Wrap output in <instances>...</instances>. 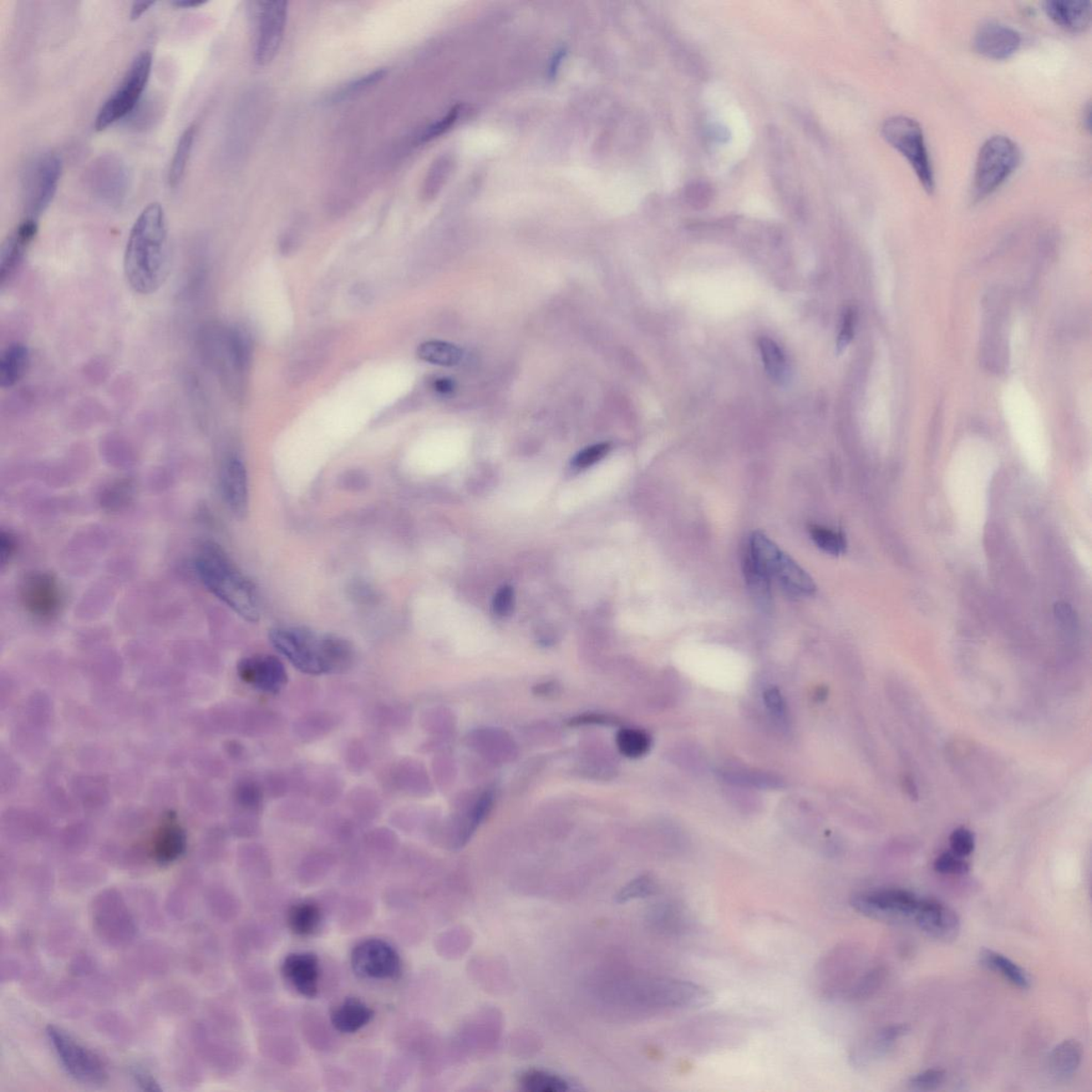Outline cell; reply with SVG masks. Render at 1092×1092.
Masks as SVG:
<instances>
[{
	"label": "cell",
	"instance_id": "cell-25",
	"mask_svg": "<svg viewBox=\"0 0 1092 1092\" xmlns=\"http://www.w3.org/2000/svg\"><path fill=\"white\" fill-rule=\"evenodd\" d=\"M30 353L24 344L14 343L4 350L0 357V387L11 389L26 375Z\"/></svg>",
	"mask_w": 1092,
	"mask_h": 1092
},
{
	"label": "cell",
	"instance_id": "cell-40",
	"mask_svg": "<svg viewBox=\"0 0 1092 1092\" xmlns=\"http://www.w3.org/2000/svg\"><path fill=\"white\" fill-rule=\"evenodd\" d=\"M385 75H387V71L378 70L375 71L373 73L362 76V78L352 81V83L340 89L337 94H334V100H344L348 98V96H352L355 93H360V91L368 89L369 87H372L373 85L377 84L381 79H383Z\"/></svg>",
	"mask_w": 1092,
	"mask_h": 1092
},
{
	"label": "cell",
	"instance_id": "cell-33",
	"mask_svg": "<svg viewBox=\"0 0 1092 1092\" xmlns=\"http://www.w3.org/2000/svg\"><path fill=\"white\" fill-rule=\"evenodd\" d=\"M759 347L767 374L776 383H784L787 375V364L785 355L779 345L773 339L761 338Z\"/></svg>",
	"mask_w": 1092,
	"mask_h": 1092
},
{
	"label": "cell",
	"instance_id": "cell-37",
	"mask_svg": "<svg viewBox=\"0 0 1092 1092\" xmlns=\"http://www.w3.org/2000/svg\"><path fill=\"white\" fill-rule=\"evenodd\" d=\"M332 724L333 720L328 715H312L299 721L297 731L301 738L312 739L327 733Z\"/></svg>",
	"mask_w": 1092,
	"mask_h": 1092
},
{
	"label": "cell",
	"instance_id": "cell-30",
	"mask_svg": "<svg viewBox=\"0 0 1092 1092\" xmlns=\"http://www.w3.org/2000/svg\"><path fill=\"white\" fill-rule=\"evenodd\" d=\"M196 126L189 125L182 131L179 142L175 147L174 159H172L169 176V185L172 188H176L181 184L182 177L185 175L188 162H189L192 149H194V142L196 139Z\"/></svg>",
	"mask_w": 1092,
	"mask_h": 1092
},
{
	"label": "cell",
	"instance_id": "cell-49",
	"mask_svg": "<svg viewBox=\"0 0 1092 1092\" xmlns=\"http://www.w3.org/2000/svg\"><path fill=\"white\" fill-rule=\"evenodd\" d=\"M17 540L10 532L3 531L0 536V555H2L3 566L11 561L17 551Z\"/></svg>",
	"mask_w": 1092,
	"mask_h": 1092
},
{
	"label": "cell",
	"instance_id": "cell-51",
	"mask_svg": "<svg viewBox=\"0 0 1092 1092\" xmlns=\"http://www.w3.org/2000/svg\"><path fill=\"white\" fill-rule=\"evenodd\" d=\"M853 320H855V318H853V313L851 311H848L845 315L844 322H843L842 324L839 342H837V348H839L840 352L844 349L848 344H850L853 337Z\"/></svg>",
	"mask_w": 1092,
	"mask_h": 1092
},
{
	"label": "cell",
	"instance_id": "cell-23",
	"mask_svg": "<svg viewBox=\"0 0 1092 1092\" xmlns=\"http://www.w3.org/2000/svg\"><path fill=\"white\" fill-rule=\"evenodd\" d=\"M374 1018V1010L359 999H347L333 1010L331 1022L343 1034L359 1032Z\"/></svg>",
	"mask_w": 1092,
	"mask_h": 1092
},
{
	"label": "cell",
	"instance_id": "cell-12",
	"mask_svg": "<svg viewBox=\"0 0 1092 1092\" xmlns=\"http://www.w3.org/2000/svg\"><path fill=\"white\" fill-rule=\"evenodd\" d=\"M252 17L256 25L254 60L265 67L276 58L281 48L287 20V3L258 2L253 4Z\"/></svg>",
	"mask_w": 1092,
	"mask_h": 1092
},
{
	"label": "cell",
	"instance_id": "cell-13",
	"mask_svg": "<svg viewBox=\"0 0 1092 1092\" xmlns=\"http://www.w3.org/2000/svg\"><path fill=\"white\" fill-rule=\"evenodd\" d=\"M352 966L355 975L364 979H396L401 973L397 951L380 939L359 943L352 954Z\"/></svg>",
	"mask_w": 1092,
	"mask_h": 1092
},
{
	"label": "cell",
	"instance_id": "cell-10",
	"mask_svg": "<svg viewBox=\"0 0 1092 1092\" xmlns=\"http://www.w3.org/2000/svg\"><path fill=\"white\" fill-rule=\"evenodd\" d=\"M919 899L911 892L888 888L856 894L851 903L856 911L867 917L888 923H905L913 922Z\"/></svg>",
	"mask_w": 1092,
	"mask_h": 1092
},
{
	"label": "cell",
	"instance_id": "cell-7",
	"mask_svg": "<svg viewBox=\"0 0 1092 1092\" xmlns=\"http://www.w3.org/2000/svg\"><path fill=\"white\" fill-rule=\"evenodd\" d=\"M204 345L212 365L227 380L245 373L250 367L252 344L245 330L212 328L205 334Z\"/></svg>",
	"mask_w": 1092,
	"mask_h": 1092
},
{
	"label": "cell",
	"instance_id": "cell-6",
	"mask_svg": "<svg viewBox=\"0 0 1092 1092\" xmlns=\"http://www.w3.org/2000/svg\"><path fill=\"white\" fill-rule=\"evenodd\" d=\"M152 64L153 56L150 50H144L136 56L119 87L100 107L95 119L96 130H104L116 122L129 118L134 113L149 83Z\"/></svg>",
	"mask_w": 1092,
	"mask_h": 1092
},
{
	"label": "cell",
	"instance_id": "cell-2",
	"mask_svg": "<svg viewBox=\"0 0 1092 1092\" xmlns=\"http://www.w3.org/2000/svg\"><path fill=\"white\" fill-rule=\"evenodd\" d=\"M273 647L299 672L319 675L345 672L353 660L347 640L306 628H277L269 634Z\"/></svg>",
	"mask_w": 1092,
	"mask_h": 1092
},
{
	"label": "cell",
	"instance_id": "cell-16",
	"mask_svg": "<svg viewBox=\"0 0 1092 1092\" xmlns=\"http://www.w3.org/2000/svg\"><path fill=\"white\" fill-rule=\"evenodd\" d=\"M913 922L927 936L944 942L956 939L962 928L958 914L932 898L919 899Z\"/></svg>",
	"mask_w": 1092,
	"mask_h": 1092
},
{
	"label": "cell",
	"instance_id": "cell-11",
	"mask_svg": "<svg viewBox=\"0 0 1092 1092\" xmlns=\"http://www.w3.org/2000/svg\"><path fill=\"white\" fill-rule=\"evenodd\" d=\"M48 1036L61 1064L71 1076L84 1083H104L108 1073L98 1055L57 1026L49 1025Z\"/></svg>",
	"mask_w": 1092,
	"mask_h": 1092
},
{
	"label": "cell",
	"instance_id": "cell-26",
	"mask_svg": "<svg viewBox=\"0 0 1092 1092\" xmlns=\"http://www.w3.org/2000/svg\"><path fill=\"white\" fill-rule=\"evenodd\" d=\"M185 833L179 826L169 825L161 828L154 842L155 859L161 865L174 862L185 851Z\"/></svg>",
	"mask_w": 1092,
	"mask_h": 1092
},
{
	"label": "cell",
	"instance_id": "cell-50",
	"mask_svg": "<svg viewBox=\"0 0 1092 1092\" xmlns=\"http://www.w3.org/2000/svg\"><path fill=\"white\" fill-rule=\"evenodd\" d=\"M131 1075H133L136 1083L138 1084L142 1089L147 1091H161V1087L160 1086L159 1081L154 1079L153 1075L146 1073L144 1069L135 1068L131 1071Z\"/></svg>",
	"mask_w": 1092,
	"mask_h": 1092
},
{
	"label": "cell",
	"instance_id": "cell-24",
	"mask_svg": "<svg viewBox=\"0 0 1092 1092\" xmlns=\"http://www.w3.org/2000/svg\"><path fill=\"white\" fill-rule=\"evenodd\" d=\"M1083 1058V1049L1076 1040H1065L1056 1045L1048 1059L1049 1073L1056 1081H1068L1076 1073Z\"/></svg>",
	"mask_w": 1092,
	"mask_h": 1092
},
{
	"label": "cell",
	"instance_id": "cell-21",
	"mask_svg": "<svg viewBox=\"0 0 1092 1092\" xmlns=\"http://www.w3.org/2000/svg\"><path fill=\"white\" fill-rule=\"evenodd\" d=\"M221 490L223 499L230 510L238 517L248 511L249 492L245 465L237 457H231L222 465Z\"/></svg>",
	"mask_w": 1092,
	"mask_h": 1092
},
{
	"label": "cell",
	"instance_id": "cell-38",
	"mask_svg": "<svg viewBox=\"0 0 1092 1092\" xmlns=\"http://www.w3.org/2000/svg\"><path fill=\"white\" fill-rule=\"evenodd\" d=\"M684 197L685 200L695 210H703L713 201L714 189L709 182H694L685 188Z\"/></svg>",
	"mask_w": 1092,
	"mask_h": 1092
},
{
	"label": "cell",
	"instance_id": "cell-4",
	"mask_svg": "<svg viewBox=\"0 0 1092 1092\" xmlns=\"http://www.w3.org/2000/svg\"><path fill=\"white\" fill-rule=\"evenodd\" d=\"M1021 162V151L1008 137L993 136L982 146L975 167L973 197L982 201L992 195L1014 174Z\"/></svg>",
	"mask_w": 1092,
	"mask_h": 1092
},
{
	"label": "cell",
	"instance_id": "cell-43",
	"mask_svg": "<svg viewBox=\"0 0 1092 1092\" xmlns=\"http://www.w3.org/2000/svg\"><path fill=\"white\" fill-rule=\"evenodd\" d=\"M609 450H611V444L609 443L587 447V449L576 455V458L573 459L572 464L577 470L587 469V467L596 464L597 462L602 460L609 453Z\"/></svg>",
	"mask_w": 1092,
	"mask_h": 1092
},
{
	"label": "cell",
	"instance_id": "cell-44",
	"mask_svg": "<svg viewBox=\"0 0 1092 1092\" xmlns=\"http://www.w3.org/2000/svg\"><path fill=\"white\" fill-rule=\"evenodd\" d=\"M949 845L955 855L964 858L971 855L975 848V837L966 828H958L949 836Z\"/></svg>",
	"mask_w": 1092,
	"mask_h": 1092
},
{
	"label": "cell",
	"instance_id": "cell-27",
	"mask_svg": "<svg viewBox=\"0 0 1092 1092\" xmlns=\"http://www.w3.org/2000/svg\"><path fill=\"white\" fill-rule=\"evenodd\" d=\"M287 923L297 936H312L322 923V910L314 902H300L289 909Z\"/></svg>",
	"mask_w": 1092,
	"mask_h": 1092
},
{
	"label": "cell",
	"instance_id": "cell-20",
	"mask_svg": "<svg viewBox=\"0 0 1092 1092\" xmlns=\"http://www.w3.org/2000/svg\"><path fill=\"white\" fill-rule=\"evenodd\" d=\"M282 974L292 987L303 997L313 999L318 993L319 960L313 953L288 955L282 964Z\"/></svg>",
	"mask_w": 1092,
	"mask_h": 1092
},
{
	"label": "cell",
	"instance_id": "cell-31",
	"mask_svg": "<svg viewBox=\"0 0 1092 1092\" xmlns=\"http://www.w3.org/2000/svg\"><path fill=\"white\" fill-rule=\"evenodd\" d=\"M418 357L424 362L440 367H455L461 362L464 353L453 344L429 340L420 345Z\"/></svg>",
	"mask_w": 1092,
	"mask_h": 1092
},
{
	"label": "cell",
	"instance_id": "cell-17",
	"mask_svg": "<svg viewBox=\"0 0 1092 1092\" xmlns=\"http://www.w3.org/2000/svg\"><path fill=\"white\" fill-rule=\"evenodd\" d=\"M765 571L771 581L778 583L791 597L806 598L816 592L815 583L809 574L780 548L766 563Z\"/></svg>",
	"mask_w": 1092,
	"mask_h": 1092
},
{
	"label": "cell",
	"instance_id": "cell-3",
	"mask_svg": "<svg viewBox=\"0 0 1092 1092\" xmlns=\"http://www.w3.org/2000/svg\"><path fill=\"white\" fill-rule=\"evenodd\" d=\"M195 566L203 585L213 596L247 621H258L261 606L256 587L219 546L203 543L197 548Z\"/></svg>",
	"mask_w": 1092,
	"mask_h": 1092
},
{
	"label": "cell",
	"instance_id": "cell-22",
	"mask_svg": "<svg viewBox=\"0 0 1092 1092\" xmlns=\"http://www.w3.org/2000/svg\"><path fill=\"white\" fill-rule=\"evenodd\" d=\"M1046 15L1068 32L1081 33L1089 27L1092 4L1089 0H1048L1044 4Z\"/></svg>",
	"mask_w": 1092,
	"mask_h": 1092
},
{
	"label": "cell",
	"instance_id": "cell-35",
	"mask_svg": "<svg viewBox=\"0 0 1092 1092\" xmlns=\"http://www.w3.org/2000/svg\"><path fill=\"white\" fill-rule=\"evenodd\" d=\"M396 784L406 793L416 794L424 785V771L410 760L401 761L395 771Z\"/></svg>",
	"mask_w": 1092,
	"mask_h": 1092
},
{
	"label": "cell",
	"instance_id": "cell-5",
	"mask_svg": "<svg viewBox=\"0 0 1092 1092\" xmlns=\"http://www.w3.org/2000/svg\"><path fill=\"white\" fill-rule=\"evenodd\" d=\"M881 135L911 165L924 189L932 194L936 182L922 126L918 122L907 115H893L883 122Z\"/></svg>",
	"mask_w": 1092,
	"mask_h": 1092
},
{
	"label": "cell",
	"instance_id": "cell-15",
	"mask_svg": "<svg viewBox=\"0 0 1092 1092\" xmlns=\"http://www.w3.org/2000/svg\"><path fill=\"white\" fill-rule=\"evenodd\" d=\"M238 674L243 682L272 695L280 693L288 680L283 663L272 655H256L241 659L238 664Z\"/></svg>",
	"mask_w": 1092,
	"mask_h": 1092
},
{
	"label": "cell",
	"instance_id": "cell-47",
	"mask_svg": "<svg viewBox=\"0 0 1092 1092\" xmlns=\"http://www.w3.org/2000/svg\"><path fill=\"white\" fill-rule=\"evenodd\" d=\"M513 607V591L510 587H502L496 593L494 601V613L501 617L508 616Z\"/></svg>",
	"mask_w": 1092,
	"mask_h": 1092
},
{
	"label": "cell",
	"instance_id": "cell-9",
	"mask_svg": "<svg viewBox=\"0 0 1092 1092\" xmlns=\"http://www.w3.org/2000/svg\"><path fill=\"white\" fill-rule=\"evenodd\" d=\"M85 184L96 199L111 207L123 204L130 187V172L121 157L104 154L85 171Z\"/></svg>",
	"mask_w": 1092,
	"mask_h": 1092
},
{
	"label": "cell",
	"instance_id": "cell-34",
	"mask_svg": "<svg viewBox=\"0 0 1092 1092\" xmlns=\"http://www.w3.org/2000/svg\"><path fill=\"white\" fill-rule=\"evenodd\" d=\"M617 745L620 753L628 758L637 759L648 754L651 748V739L642 730L622 729L617 735Z\"/></svg>",
	"mask_w": 1092,
	"mask_h": 1092
},
{
	"label": "cell",
	"instance_id": "cell-19",
	"mask_svg": "<svg viewBox=\"0 0 1092 1092\" xmlns=\"http://www.w3.org/2000/svg\"><path fill=\"white\" fill-rule=\"evenodd\" d=\"M38 233V221L26 218L4 243L0 252V286L11 280L24 262L30 243Z\"/></svg>",
	"mask_w": 1092,
	"mask_h": 1092
},
{
	"label": "cell",
	"instance_id": "cell-1",
	"mask_svg": "<svg viewBox=\"0 0 1092 1092\" xmlns=\"http://www.w3.org/2000/svg\"><path fill=\"white\" fill-rule=\"evenodd\" d=\"M169 256L164 207L152 203L137 218L126 243L124 273L130 288L145 296L159 291L169 272Z\"/></svg>",
	"mask_w": 1092,
	"mask_h": 1092
},
{
	"label": "cell",
	"instance_id": "cell-46",
	"mask_svg": "<svg viewBox=\"0 0 1092 1092\" xmlns=\"http://www.w3.org/2000/svg\"><path fill=\"white\" fill-rule=\"evenodd\" d=\"M458 115L459 108H454L451 110L450 113L445 116V118L429 126L428 129L424 131V134L420 136V141H430L436 138V137L444 134L445 131L449 130V127L455 123L457 118H458Z\"/></svg>",
	"mask_w": 1092,
	"mask_h": 1092
},
{
	"label": "cell",
	"instance_id": "cell-18",
	"mask_svg": "<svg viewBox=\"0 0 1092 1092\" xmlns=\"http://www.w3.org/2000/svg\"><path fill=\"white\" fill-rule=\"evenodd\" d=\"M1022 38L1017 30L998 22L984 23L975 33L974 48L984 57L1005 60L1021 47Z\"/></svg>",
	"mask_w": 1092,
	"mask_h": 1092
},
{
	"label": "cell",
	"instance_id": "cell-32",
	"mask_svg": "<svg viewBox=\"0 0 1092 1092\" xmlns=\"http://www.w3.org/2000/svg\"><path fill=\"white\" fill-rule=\"evenodd\" d=\"M521 1088L530 1092H565L570 1089L561 1076L541 1070H528L520 1075Z\"/></svg>",
	"mask_w": 1092,
	"mask_h": 1092
},
{
	"label": "cell",
	"instance_id": "cell-45",
	"mask_svg": "<svg viewBox=\"0 0 1092 1092\" xmlns=\"http://www.w3.org/2000/svg\"><path fill=\"white\" fill-rule=\"evenodd\" d=\"M237 799L242 806L251 811L261 809L263 794L260 787L253 782H245L237 791Z\"/></svg>",
	"mask_w": 1092,
	"mask_h": 1092
},
{
	"label": "cell",
	"instance_id": "cell-41",
	"mask_svg": "<svg viewBox=\"0 0 1092 1092\" xmlns=\"http://www.w3.org/2000/svg\"><path fill=\"white\" fill-rule=\"evenodd\" d=\"M946 1071L939 1069H928L923 1073L914 1075L909 1081L911 1088L919 1091L936 1090L946 1081Z\"/></svg>",
	"mask_w": 1092,
	"mask_h": 1092
},
{
	"label": "cell",
	"instance_id": "cell-52",
	"mask_svg": "<svg viewBox=\"0 0 1092 1092\" xmlns=\"http://www.w3.org/2000/svg\"><path fill=\"white\" fill-rule=\"evenodd\" d=\"M433 387L435 392L441 395H449L454 392L456 385L449 378H439L435 381Z\"/></svg>",
	"mask_w": 1092,
	"mask_h": 1092
},
{
	"label": "cell",
	"instance_id": "cell-29",
	"mask_svg": "<svg viewBox=\"0 0 1092 1092\" xmlns=\"http://www.w3.org/2000/svg\"><path fill=\"white\" fill-rule=\"evenodd\" d=\"M908 1030L909 1028L906 1025H893L881 1029L865 1045L861 1046L859 1050L856 1051L852 1056L853 1060L857 1064H863L875 1058V1056L887 1053L888 1049L892 1048L894 1043L903 1037V1035H906Z\"/></svg>",
	"mask_w": 1092,
	"mask_h": 1092
},
{
	"label": "cell",
	"instance_id": "cell-8",
	"mask_svg": "<svg viewBox=\"0 0 1092 1092\" xmlns=\"http://www.w3.org/2000/svg\"><path fill=\"white\" fill-rule=\"evenodd\" d=\"M63 174V160L57 153L40 155L29 166L25 179V206L27 218L38 221L57 194Z\"/></svg>",
	"mask_w": 1092,
	"mask_h": 1092
},
{
	"label": "cell",
	"instance_id": "cell-54",
	"mask_svg": "<svg viewBox=\"0 0 1092 1092\" xmlns=\"http://www.w3.org/2000/svg\"><path fill=\"white\" fill-rule=\"evenodd\" d=\"M204 4L205 2H200V0H175V2L172 3L174 6L180 8H197Z\"/></svg>",
	"mask_w": 1092,
	"mask_h": 1092
},
{
	"label": "cell",
	"instance_id": "cell-36",
	"mask_svg": "<svg viewBox=\"0 0 1092 1092\" xmlns=\"http://www.w3.org/2000/svg\"><path fill=\"white\" fill-rule=\"evenodd\" d=\"M810 533L817 547L829 555L839 556L846 550L845 538L841 532H836L821 526H812Z\"/></svg>",
	"mask_w": 1092,
	"mask_h": 1092
},
{
	"label": "cell",
	"instance_id": "cell-14",
	"mask_svg": "<svg viewBox=\"0 0 1092 1092\" xmlns=\"http://www.w3.org/2000/svg\"><path fill=\"white\" fill-rule=\"evenodd\" d=\"M19 599L30 616L50 620L57 616L63 606V591L53 576L35 572L29 574L20 583Z\"/></svg>",
	"mask_w": 1092,
	"mask_h": 1092
},
{
	"label": "cell",
	"instance_id": "cell-42",
	"mask_svg": "<svg viewBox=\"0 0 1092 1092\" xmlns=\"http://www.w3.org/2000/svg\"><path fill=\"white\" fill-rule=\"evenodd\" d=\"M934 870L946 875H962L969 871V865L963 858L954 852H944L934 861Z\"/></svg>",
	"mask_w": 1092,
	"mask_h": 1092
},
{
	"label": "cell",
	"instance_id": "cell-53",
	"mask_svg": "<svg viewBox=\"0 0 1092 1092\" xmlns=\"http://www.w3.org/2000/svg\"><path fill=\"white\" fill-rule=\"evenodd\" d=\"M154 2H136L131 6L130 19H138L142 14L145 13L152 6H154Z\"/></svg>",
	"mask_w": 1092,
	"mask_h": 1092
},
{
	"label": "cell",
	"instance_id": "cell-39",
	"mask_svg": "<svg viewBox=\"0 0 1092 1092\" xmlns=\"http://www.w3.org/2000/svg\"><path fill=\"white\" fill-rule=\"evenodd\" d=\"M657 890V885L648 876L637 878L628 886L624 887L617 895V902L620 903L633 901V899L644 898L652 895Z\"/></svg>",
	"mask_w": 1092,
	"mask_h": 1092
},
{
	"label": "cell",
	"instance_id": "cell-28",
	"mask_svg": "<svg viewBox=\"0 0 1092 1092\" xmlns=\"http://www.w3.org/2000/svg\"><path fill=\"white\" fill-rule=\"evenodd\" d=\"M980 962L984 967L992 969L1002 975L1003 977L1012 983L1014 986L1021 989H1029L1030 986L1028 974L1025 973L1022 968H1020L1017 963H1014L1004 955L992 951V949H984L980 953Z\"/></svg>",
	"mask_w": 1092,
	"mask_h": 1092
},
{
	"label": "cell",
	"instance_id": "cell-48",
	"mask_svg": "<svg viewBox=\"0 0 1092 1092\" xmlns=\"http://www.w3.org/2000/svg\"><path fill=\"white\" fill-rule=\"evenodd\" d=\"M764 699L767 708L769 709L770 712L773 713L776 717H784L785 715V703L784 697H782V695L778 689L770 688L767 690Z\"/></svg>",
	"mask_w": 1092,
	"mask_h": 1092
}]
</instances>
